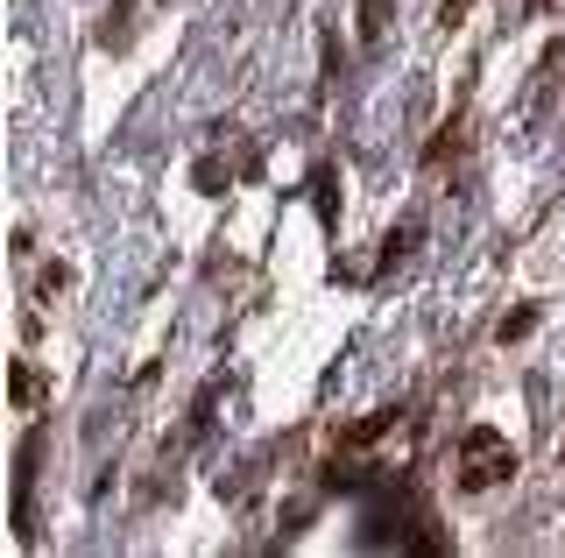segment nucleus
I'll use <instances>...</instances> for the list:
<instances>
[{"label": "nucleus", "mask_w": 565, "mask_h": 558, "mask_svg": "<svg viewBox=\"0 0 565 558\" xmlns=\"http://www.w3.org/2000/svg\"><path fill=\"white\" fill-rule=\"evenodd\" d=\"M64 290H71V269H64V261H50V269L35 276V298H43V304H57Z\"/></svg>", "instance_id": "1a4fd4ad"}, {"label": "nucleus", "mask_w": 565, "mask_h": 558, "mask_svg": "<svg viewBox=\"0 0 565 558\" xmlns=\"http://www.w3.org/2000/svg\"><path fill=\"white\" fill-rule=\"evenodd\" d=\"M353 481H361V474H353L347 460H332V466H326V487H353Z\"/></svg>", "instance_id": "f8f14e48"}, {"label": "nucleus", "mask_w": 565, "mask_h": 558, "mask_svg": "<svg viewBox=\"0 0 565 558\" xmlns=\"http://www.w3.org/2000/svg\"><path fill=\"white\" fill-rule=\"evenodd\" d=\"M8 396H14V410H35L50 389H43V375H35L29 361H8Z\"/></svg>", "instance_id": "f03ea898"}, {"label": "nucleus", "mask_w": 565, "mask_h": 558, "mask_svg": "<svg viewBox=\"0 0 565 558\" xmlns=\"http://www.w3.org/2000/svg\"><path fill=\"white\" fill-rule=\"evenodd\" d=\"M417 234H424V226H417V219H403L396 234H388V248H382V269H396V261H403V255L417 248Z\"/></svg>", "instance_id": "6e6552de"}, {"label": "nucleus", "mask_w": 565, "mask_h": 558, "mask_svg": "<svg viewBox=\"0 0 565 558\" xmlns=\"http://www.w3.org/2000/svg\"><path fill=\"white\" fill-rule=\"evenodd\" d=\"M530 333H537V304L502 311V325H494V340H502V346H516V340H530Z\"/></svg>", "instance_id": "20e7f679"}, {"label": "nucleus", "mask_w": 565, "mask_h": 558, "mask_svg": "<svg viewBox=\"0 0 565 558\" xmlns=\"http://www.w3.org/2000/svg\"><path fill=\"white\" fill-rule=\"evenodd\" d=\"M35 460H43V431H29V439L14 446V487H29V481H35Z\"/></svg>", "instance_id": "423d86ee"}, {"label": "nucleus", "mask_w": 565, "mask_h": 558, "mask_svg": "<svg viewBox=\"0 0 565 558\" xmlns=\"http://www.w3.org/2000/svg\"><path fill=\"white\" fill-rule=\"evenodd\" d=\"M459 495H488V487L516 481V446L502 439L494 425H467L459 431Z\"/></svg>", "instance_id": "f257e3e1"}, {"label": "nucleus", "mask_w": 565, "mask_h": 558, "mask_svg": "<svg viewBox=\"0 0 565 558\" xmlns=\"http://www.w3.org/2000/svg\"><path fill=\"white\" fill-rule=\"evenodd\" d=\"M388 36V0H361V43L375 50Z\"/></svg>", "instance_id": "0eeeda50"}, {"label": "nucleus", "mask_w": 565, "mask_h": 558, "mask_svg": "<svg viewBox=\"0 0 565 558\" xmlns=\"http://www.w3.org/2000/svg\"><path fill=\"white\" fill-rule=\"evenodd\" d=\"M311 184H318V213H326V226H332V170H318Z\"/></svg>", "instance_id": "9b49d317"}, {"label": "nucleus", "mask_w": 565, "mask_h": 558, "mask_svg": "<svg viewBox=\"0 0 565 558\" xmlns=\"http://www.w3.org/2000/svg\"><path fill=\"white\" fill-rule=\"evenodd\" d=\"M191 184H199L205 198H220V191L234 184V178H226V163H220V155H199V170H191Z\"/></svg>", "instance_id": "39448f33"}, {"label": "nucleus", "mask_w": 565, "mask_h": 558, "mask_svg": "<svg viewBox=\"0 0 565 558\" xmlns=\"http://www.w3.org/2000/svg\"><path fill=\"white\" fill-rule=\"evenodd\" d=\"M396 417H403V410H375V417H361V425H347V431H340V446L353 452V446H375V439H388V431H396Z\"/></svg>", "instance_id": "7ed1b4c3"}, {"label": "nucleus", "mask_w": 565, "mask_h": 558, "mask_svg": "<svg viewBox=\"0 0 565 558\" xmlns=\"http://www.w3.org/2000/svg\"><path fill=\"white\" fill-rule=\"evenodd\" d=\"M467 8H473V0H446V8H438V29H459V22H467Z\"/></svg>", "instance_id": "9d476101"}]
</instances>
